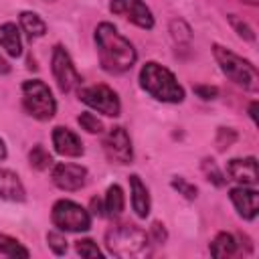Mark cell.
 Segmentation results:
<instances>
[{
    "label": "cell",
    "mask_w": 259,
    "mask_h": 259,
    "mask_svg": "<svg viewBox=\"0 0 259 259\" xmlns=\"http://www.w3.org/2000/svg\"><path fill=\"white\" fill-rule=\"evenodd\" d=\"M51 178L55 182V186H59L61 190H79L87 184V168L79 166V164H65L59 162L53 166Z\"/></svg>",
    "instance_id": "8fae6325"
},
{
    "label": "cell",
    "mask_w": 259,
    "mask_h": 259,
    "mask_svg": "<svg viewBox=\"0 0 259 259\" xmlns=\"http://www.w3.org/2000/svg\"><path fill=\"white\" fill-rule=\"evenodd\" d=\"M103 152H105L107 160L113 164H130L132 162L134 148H132V140H130V134L125 132V127L115 125L107 132V136L103 138Z\"/></svg>",
    "instance_id": "9c48e42d"
},
{
    "label": "cell",
    "mask_w": 259,
    "mask_h": 259,
    "mask_svg": "<svg viewBox=\"0 0 259 259\" xmlns=\"http://www.w3.org/2000/svg\"><path fill=\"white\" fill-rule=\"evenodd\" d=\"M140 85L154 99L164 103H180L184 99V89L176 81L174 73L156 61H148L140 71Z\"/></svg>",
    "instance_id": "7a4b0ae2"
},
{
    "label": "cell",
    "mask_w": 259,
    "mask_h": 259,
    "mask_svg": "<svg viewBox=\"0 0 259 259\" xmlns=\"http://www.w3.org/2000/svg\"><path fill=\"white\" fill-rule=\"evenodd\" d=\"M75 251H77L81 257H97V259L103 257L101 249H99L97 243L91 241V239H81V241H77V243H75Z\"/></svg>",
    "instance_id": "484cf974"
},
{
    "label": "cell",
    "mask_w": 259,
    "mask_h": 259,
    "mask_svg": "<svg viewBox=\"0 0 259 259\" xmlns=\"http://www.w3.org/2000/svg\"><path fill=\"white\" fill-rule=\"evenodd\" d=\"M194 93L202 99H214L219 95V89L214 85H196L194 87Z\"/></svg>",
    "instance_id": "1f68e13d"
},
{
    "label": "cell",
    "mask_w": 259,
    "mask_h": 259,
    "mask_svg": "<svg viewBox=\"0 0 259 259\" xmlns=\"http://www.w3.org/2000/svg\"><path fill=\"white\" fill-rule=\"evenodd\" d=\"M0 196L6 200H14V202H20L26 198L24 186L12 170L0 168Z\"/></svg>",
    "instance_id": "2e32d148"
},
{
    "label": "cell",
    "mask_w": 259,
    "mask_h": 259,
    "mask_svg": "<svg viewBox=\"0 0 259 259\" xmlns=\"http://www.w3.org/2000/svg\"><path fill=\"white\" fill-rule=\"evenodd\" d=\"M229 196H231V202L235 204L237 212L245 219V221H253L257 217V208H259V202H257V190L253 188H247V186H237V188H231L229 190Z\"/></svg>",
    "instance_id": "7c38bea8"
},
{
    "label": "cell",
    "mask_w": 259,
    "mask_h": 259,
    "mask_svg": "<svg viewBox=\"0 0 259 259\" xmlns=\"http://www.w3.org/2000/svg\"><path fill=\"white\" fill-rule=\"evenodd\" d=\"M0 253L6 257H22V259H26L30 255L26 247H22L16 239H12L8 235H0Z\"/></svg>",
    "instance_id": "603a6c76"
},
{
    "label": "cell",
    "mask_w": 259,
    "mask_h": 259,
    "mask_svg": "<svg viewBox=\"0 0 259 259\" xmlns=\"http://www.w3.org/2000/svg\"><path fill=\"white\" fill-rule=\"evenodd\" d=\"M170 184H172L174 190H178V194H182V196L188 198V200H194L196 194H198V188H196L194 184H190V182H188L186 178H182V176H174Z\"/></svg>",
    "instance_id": "d4e9b609"
},
{
    "label": "cell",
    "mask_w": 259,
    "mask_h": 259,
    "mask_svg": "<svg viewBox=\"0 0 259 259\" xmlns=\"http://www.w3.org/2000/svg\"><path fill=\"white\" fill-rule=\"evenodd\" d=\"M47 243H49V247L53 249L55 255H65L67 253V239L61 233H57V231L47 233Z\"/></svg>",
    "instance_id": "f1b7e54d"
},
{
    "label": "cell",
    "mask_w": 259,
    "mask_h": 259,
    "mask_svg": "<svg viewBox=\"0 0 259 259\" xmlns=\"http://www.w3.org/2000/svg\"><path fill=\"white\" fill-rule=\"evenodd\" d=\"M130 190H132V206L140 219L150 214V192L138 174L130 176Z\"/></svg>",
    "instance_id": "9a60e30c"
},
{
    "label": "cell",
    "mask_w": 259,
    "mask_h": 259,
    "mask_svg": "<svg viewBox=\"0 0 259 259\" xmlns=\"http://www.w3.org/2000/svg\"><path fill=\"white\" fill-rule=\"evenodd\" d=\"M243 2H247V4H251V6H257V4H259V0H243Z\"/></svg>",
    "instance_id": "8d00e7d4"
},
{
    "label": "cell",
    "mask_w": 259,
    "mask_h": 259,
    "mask_svg": "<svg viewBox=\"0 0 259 259\" xmlns=\"http://www.w3.org/2000/svg\"><path fill=\"white\" fill-rule=\"evenodd\" d=\"M237 241L231 233H219L210 243V255L212 257H233L237 253Z\"/></svg>",
    "instance_id": "ac0fdd59"
},
{
    "label": "cell",
    "mask_w": 259,
    "mask_h": 259,
    "mask_svg": "<svg viewBox=\"0 0 259 259\" xmlns=\"http://www.w3.org/2000/svg\"><path fill=\"white\" fill-rule=\"evenodd\" d=\"M18 20H20L22 30H24L30 38H40V36H45V32H47V24H45V20H42L38 14L26 10V12H20Z\"/></svg>",
    "instance_id": "d6986e66"
},
{
    "label": "cell",
    "mask_w": 259,
    "mask_h": 259,
    "mask_svg": "<svg viewBox=\"0 0 259 259\" xmlns=\"http://www.w3.org/2000/svg\"><path fill=\"white\" fill-rule=\"evenodd\" d=\"M0 73H8V63L0 57Z\"/></svg>",
    "instance_id": "d590c367"
},
{
    "label": "cell",
    "mask_w": 259,
    "mask_h": 259,
    "mask_svg": "<svg viewBox=\"0 0 259 259\" xmlns=\"http://www.w3.org/2000/svg\"><path fill=\"white\" fill-rule=\"evenodd\" d=\"M91 212H93V214H97V217H103V214H105V210H103V206H101V200H99V198H91Z\"/></svg>",
    "instance_id": "d6a6232c"
},
{
    "label": "cell",
    "mask_w": 259,
    "mask_h": 259,
    "mask_svg": "<svg viewBox=\"0 0 259 259\" xmlns=\"http://www.w3.org/2000/svg\"><path fill=\"white\" fill-rule=\"evenodd\" d=\"M235 140H237V134L231 127H219V132H217V148L219 150H227L229 146H233Z\"/></svg>",
    "instance_id": "f546056e"
},
{
    "label": "cell",
    "mask_w": 259,
    "mask_h": 259,
    "mask_svg": "<svg viewBox=\"0 0 259 259\" xmlns=\"http://www.w3.org/2000/svg\"><path fill=\"white\" fill-rule=\"evenodd\" d=\"M227 174L231 180L243 184V186H253L257 184V160L253 156L249 158H233L227 164Z\"/></svg>",
    "instance_id": "4fadbf2b"
},
{
    "label": "cell",
    "mask_w": 259,
    "mask_h": 259,
    "mask_svg": "<svg viewBox=\"0 0 259 259\" xmlns=\"http://www.w3.org/2000/svg\"><path fill=\"white\" fill-rule=\"evenodd\" d=\"M79 99L89 105L91 109H97L103 115L109 117H117L121 111V103L117 93L107 87V85H89V87H81L79 89Z\"/></svg>",
    "instance_id": "52a82bcc"
},
{
    "label": "cell",
    "mask_w": 259,
    "mask_h": 259,
    "mask_svg": "<svg viewBox=\"0 0 259 259\" xmlns=\"http://www.w3.org/2000/svg\"><path fill=\"white\" fill-rule=\"evenodd\" d=\"M170 34H172V38H174L176 45H188L192 40V28L182 18L170 20Z\"/></svg>",
    "instance_id": "7402d4cb"
},
{
    "label": "cell",
    "mask_w": 259,
    "mask_h": 259,
    "mask_svg": "<svg viewBox=\"0 0 259 259\" xmlns=\"http://www.w3.org/2000/svg\"><path fill=\"white\" fill-rule=\"evenodd\" d=\"M229 22H231V26L235 28V32H237L241 38H245V40H249V42L255 40V32H253V28H251L245 20L237 18L235 14H229Z\"/></svg>",
    "instance_id": "83f0119b"
},
{
    "label": "cell",
    "mask_w": 259,
    "mask_h": 259,
    "mask_svg": "<svg viewBox=\"0 0 259 259\" xmlns=\"http://www.w3.org/2000/svg\"><path fill=\"white\" fill-rule=\"evenodd\" d=\"M109 10L117 16L127 18L132 24H136L140 28H152L154 26L152 10L142 0H111Z\"/></svg>",
    "instance_id": "30bf717a"
},
{
    "label": "cell",
    "mask_w": 259,
    "mask_h": 259,
    "mask_svg": "<svg viewBox=\"0 0 259 259\" xmlns=\"http://www.w3.org/2000/svg\"><path fill=\"white\" fill-rule=\"evenodd\" d=\"M249 115H251V119L257 123V101L251 103V107H249Z\"/></svg>",
    "instance_id": "836d02e7"
},
{
    "label": "cell",
    "mask_w": 259,
    "mask_h": 259,
    "mask_svg": "<svg viewBox=\"0 0 259 259\" xmlns=\"http://www.w3.org/2000/svg\"><path fill=\"white\" fill-rule=\"evenodd\" d=\"M150 241H154V243H164L166 241V229H164V225L160 223V221H154L152 223V227H150Z\"/></svg>",
    "instance_id": "4dcf8cb0"
},
{
    "label": "cell",
    "mask_w": 259,
    "mask_h": 259,
    "mask_svg": "<svg viewBox=\"0 0 259 259\" xmlns=\"http://www.w3.org/2000/svg\"><path fill=\"white\" fill-rule=\"evenodd\" d=\"M51 69H53L55 81H57V85L63 93H69V91H73L75 87L81 85V75L77 73V69L71 61V55L67 53V49L63 45H57L53 49Z\"/></svg>",
    "instance_id": "ba28073f"
},
{
    "label": "cell",
    "mask_w": 259,
    "mask_h": 259,
    "mask_svg": "<svg viewBox=\"0 0 259 259\" xmlns=\"http://www.w3.org/2000/svg\"><path fill=\"white\" fill-rule=\"evenodd\" d=\"M212 53L214 59L221 67V71L237 85H241L247 91H257L259 89V73L255 69V65L239 55H235L233 51L221 47V45H212Z\"/></svg>",
    "instance_id": "277c9868"
},
{
    "label": "cell",
    "mask_w": 259,
    "mask_h": 259,
    "mask_svg": "<svg viewBox=\"0 0 259 259\" xmlns=\"http://www.w3.org/2000/svg\"><path fill=\"white\" fill-rule=\"evenodd\" d=\"M4 158H6V146H4V142L0 138V160H4Z\"/></svg>",
    "instance_id": "e575fe53"
},
{
    "label": "cell",
    "mask_w": 259,
    "mask_h": 259,
    "mask_svg": "<svg viewBox=\"0 0 259 259\" xmlns=\"http://www.w3.org/2000/svg\"><path fill=\"white\" fill-rule=\"evenodd\" d=\"M200 168H202V172H204L206 180H210L214 186H225L227 178H225V174L219 170V166H217V162H214V160L204 158V160H202V164H200Z\"/></svg>",
    "instance_id": "cb8c5ba5"
},
{
    "label": "cell",
    "mask_w": 259,
    "mask_h": 259,
    "mask_svg": "<svg viewBox=\"0 0 259 259\" xmlns=\"http://www.w3.org/2000/svg\"><path fill=\"white\" fill-rule=\"evenodd\" d=\"M77 121H79V125H81L85 132H89V134H101V132H103V123H101L93 113H89V111H83V113L77 117Z\"/></svg>",
    "instance_id": "4316f807"
},
{
    "label": "cell",
    "mask_w": 259,
    "mask_h": 259,
    "mask_svg": "<svg viewBox=\"0 0 259 259\" xmlns=\"http://www.w3.org/2000/svg\"><path fill=\"white\" fill-rule=\"evenodd\" d=\"M105 247L111 255L121 259L142 257L150 253V237L132 223H119L105 233Z\"/></svg>",
    "instance_id": "3957f363"
},
{
    "label": "cell",
    "mask_w": 259,
    "mask_h": 259,
    "mask_svg": "<svg viewBox=\"0 0 259 259\" xmlns=\"http://www.w3.org/2000/svg\"><path fill=\"white\" fill-rule=\"evenodd\" d=\"M28 162L34 170H47L53 166V156L47 152V148L42 144H36L30 152H28Z\"/></svg>",
    "instance_id": "44dd1931"
},
{
    "label": "cell",
    "mask_w": 259,
    "mask_h": 259,
    "mask_svg": "<svg viewBox=\"0 0 259 259\" xmlns=\"http://www.w3.org/2000/svg\"><path fill=\"white\" fill-rule=\"evenodd\" d=\"M22 107L30 117L38 121H47L55 115L57 101L45 81L32 79L22 83Z\"/></svg>",
    "instance_id": "5b68a950"
},
{
    "label": "cell",
    "mask_w": 259,
    "mask_h": 259,
    "mask_svg": "<svg viewBox=\"0 0 259 259\" xmlns=\"http://www.w3.org/2000/svg\"><path fill=\"white\" fill-rule=\"evenodd\" d=\"M95 45L103 71L119 75L134 67L138 53L134 45L117 32L111 22H99L95 28Z\"/></svg>",
    "instance_id": "6da1fadb"
},
{
    "label": "cell",
    "mask_w": 259,
    "mask_h": 259,
    "mask_svg": "<svg viewBox=\"0 0 259 259\" xmlns=\"http://www.w3.org/2000/svg\"><path fill=\"white\" fill-rule=\"evenodd\" d=\"M123 190L117 184H111L105 192V214L119 217L123 212Z\"/></svg>",
    "instance_id": "ffe728a7"
},
{
    "label": "cell",
    "mask_w": 259,
    "mask_h": 259,
    "mask_svg": "<svg viewBox=\"0 0 259 259\" xmlns=\"http://www.w3.org/2000/svg\"><path fill=\"white\" fill-rule=\"evenodd\" d=\"M0 47L10 55L18 57L22 53V42H20V32L14 22H4L0 26Z\"/></svg>",
    "instance_id": "e0dca14e"
},
{
    "label": "cell",
    "mask_w": 259,
    "mask_h": 259,
    "mask_svg": "<svg viewBox=\"0 0 259 259\" xmlns=\"http://www.w3.org/2000/svg\"><path fill=\"white\" fill-rule=\"evenodd\" d=\"M53 146L57 154L67 158H79L83 154V144L77 138V134H73L69 127H63V125H57L53 130Z\"/></svg>",
    "instance_id": "5bb4252c"
},
{
    "label": "cell",
    "mask_w": 259,
    "mask_h": 259,
    "mask_svg": "<svg viewBox=\"0 0 259 259\" xmlns=\"http://www.w3.org/2000/svg\"><path fill=\"white\" fill-rule=\"evenodd\" d=\"M53 225L59 227L61 231H71V233H79V231H87L91 227V214L87 208H83L81 204L61 198L55 202L53 212H51Z\"/></svg>",
    "instance_id": "8992f818"
}]
</instances>
